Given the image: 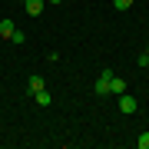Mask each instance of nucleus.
<instances>
[{
	"instance_id": "3",
	"label": "nucleus",
	"mask_w": 149,
	"mask_h": 149,
	"mask_svg": "<svg viewBox=\"0 0 149 149\" xmlns=\"http://www.w3.org/2000/svg\"><path fill=\"white\" fill-rule=\"evenodd\" d=\"M119 109L123 113H136V100L129 93H119Z\"/></svg>"
},
{
	"instance_id": "11",
	"label": "nucleus",
	"mask_w": 149,
	"mask_h": 149,
	"mask_svg": "<svg viewBox=\"0 0 149 149\" xmlns=\"http://www.w3.org/2000/svg\"><path fill=\"white\" fill-rule=\"evenodd\" d=\"M47 3H63V0H47Z\"/></svg>"
},
{
	"instance_id": "1",
	"label": "nucleus",
	"mask_w": 149,
	"mask_h": 149,
	"mask_svg": "<svg viewBox=\"0 0 149 149\" xmlns=\"http://www.w3.org/2000/svg\"><path fill=\"white\" fill-rule=\"evenodd\" d=\"M109 80H113V70H103V73H100V80H96V86H93V90L100 93V96H106V93H109Z\"/></svg>"
},
{
	"instance_id": "4",
	"label": "nucleus",
	"mask_w": 149,
	"mask_h": 149,
	"mask_svg": "<svg viewBox=\"0 0 149 149\" xmlns=\"http://www.w3.org/2000/svg\"><path fill=\"white\" fill-rule=\"evenodd\" d=\"M17 30V23L10 20V17H3V20H0V37H7V40H10V33Z\"/></svg>"
},
{
	"instance_id": "13",
	"label": "nucleus",
	"mask_w": 149,
	"mask_h": 149,
	"mask_svg": "<svg viewBox=\"0 0 149 149\" xmlns=\"http://www.w3.org/2000/svg\"><path fill=\"white\" fill-rule=\"evenodd\" d=\"M146 70H149V63H146Z\"/></svg>"
},
{
	"instance_id": "5",
	"label": "nucleus",
	"mask_w": 149,
	"mask_h": 149,
	"mask_svg": "<svg viewBox=\"0 0 149 149\" xmlns=\"http://www.w3.org/2000/svg\"><path fill=\"white\" fill-rule=\"evenodd\" d=\"M27 90H30V93H40V90H47V83H43V76H30Z\"/></svg>"
},
{
	"instance_id": "2",
	"label": "nucleus",
	"mask_w": 149,
	"mask_h": 149,
	"mask_svg": "<svg viewBox=\"0 0 149 149\" xmlns=\"http://www.w3.org/2000/svg\"><path fill=\"white\" fill-rule=\"evenodd\" d=\"M23 7H27V13L30 17H40L43 13V7H47V0H20Z\"/></svg>"
},
{
	"instance_id": "8",
	"label": "nucleus",
	"mask_w": 149,
	"mask_h": 149,
	"mask_svg": "<svg viewBox=\"0 0 149 149\" xmlns=\"http://www.w3.org/2000/svg\"><path fill=\"white\" fill-rule=\"evenodd\" d=\"M136 146H139V149H149V129H146V133L136 139Z\"/></svg>"
},
{
	"instance_id": "6",
	"label": "nucleus",
	"mask_w": 149,
	"mask_h": 149,
	"mask_svg": "<svg viewBox=\"0 0 149 149\" xmlns=\"http://www.w3.org/2000/svg\"><path fill=\"white\" fill-rule=\"evenodd\" d=\"M109 93H126V80L113 76V80H109Z\"/></svg>"
},
{
	"instance_id": "7",
	"label": "nucleus",
	"mask_w": 149,
	"mask_h": 149,
	"mask_svg": "<svg viewBox=\"0 0 149 149\" xmlns=\"http://www.w3.org/2000/svg\"><path fill=\"white\" fill-rule=\"evenodd\" d=\"M33 100H37L40 106H50V103H53V96H50L47 90H40V93H33Z\"/></svg>"
},
{
	"instance_id": "9",
	"label": "nucleus",
	"mask_w": 149,
	"mask_h": 149,
	"mask_svg": "<svg viewBox=\"0 0 149 149\" xmlns=\"http://www.w3.org/2000/svg\"><path fill=\"white\" fill-rule=\"evenodd\" d=\"M113 7H116V10H129V7H133V0H113Z\"/></svg>"
},
{
	"instance_id": "12",
	"label": "nucleus",
	"mask_w": 149,
	"mask_h": 149,
	"mask_svg": "<svg viewBox=\"0 0 149 149\" xmlns=\"http://www.w3.org/2000/svg\"><path fill=\"white\" fill-rule=\"evenodd\" d=\"M146 60H149V47H146Z\"/></svg>"
},
{
	"instance_id": "10",
	"label": "nucleus",
	"mask_w": 149,
	"mask_h": 149,
	"mask_svg": "<svg viewBox=\"0 0 149 149\" xmlns=\"http://www.w3.org/2000/svg\"><path fill=\"white\" fill-rule=\"evenodd\" d=\"M10 40H13V43H27V33H20V30H13V33H10Z\"/></svg>"
}]
</instances>
